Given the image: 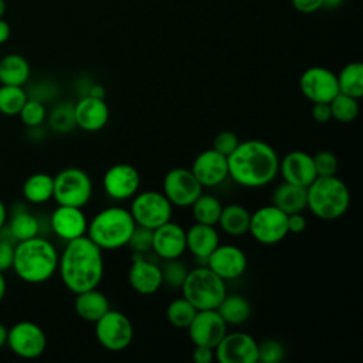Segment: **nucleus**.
I'll return each instance as SVG.
<instances>
[{"mask_svg": "<svg viewBox=\"0 0 363 363\" xmlns=\"http://www.w3.org/2000/svg\"><path fill=\"white\" fill-rule=\"evenodd\" d=\"M104 269L102 250L86 235L67 241L58 257L60 278L74 294L98 288L104 278Z\"/></svg>", "mask_w": 363, "mask_h": 363, "instance_id": "obj_1", "label": "nucleus"}, {"mask_svg": "<svg viewBox=\"0 0 363 363\" xmlns=\"http://www.w3.org/2000/svg\"><path fill=\"white\" fill-rule=\"evenodd\" d=\"M228 177L247 189L268 186L278 174L279 156L275 149L262 140L250 139L238 143L227 156Z\"/></svg>", "mask_w": 363, "mask_h": 363, "instance_id": "obj_2", "label": "nucleus"}, {"mask_svg": "<svg viewBox=\"0 0 363 363\" xmlns=\"http://www.w3.org/2000/svg\"><path fill=\"white\" fill-rule=\"evenodd\" d=\"M58 257L60 254L50 240L35 235L14 245L11 268L21 281L43 284L57 272Z\"/></svg>", "mask_w": 363, "mask_h": 363, "instance_id": "obj_3", "label": "nucleus"}, {"mask_svg": "<svg viewBox=\"0 0 363 363\" xmlns=\"http://www.w3.org/2000/svg\"><path fill=\"white\" fill-rule=\"evenodd\" d=\"M136 224L129 208L121 206L105 207L88 221L86 237L104 250H119L128 245V241Z\"/></svg>", "mask_w": 363, "mask_h": 363, "instance_id": "obj_4", "label": "nucleus"}, {"mask_svg": "<svg viewBox=\"0 0 363 363\" xmlns=\"http://www.w3.org/2000/svg\"><path fill=\"white\" fill-rule=\"evenodd\" d=\"M349 206V187L336 174L318 176L306 187V208L320 220H337L347 211Z\"/></svg>", "mask_w": 363, "mask_h": 363, "instance_id": "obj_5", "label": "nucleus"}, {"mask_svg": "<svg viewBox=\"0 0 363 363\" xmlns=\"http://www.w3.org/2000/svg\"><path fill=\"white\" fill-rule=\"evenodd\" d=\"M180 288L183 296L197 311L216 309L227 294L225 281L207 265H200L187 271Z\"/></svg>", "mask_w": 363, "mask_h": 363, "instance_id": "obj_6", "label": "nucleus"}, {"mask_svg": "<svg viewBox=\"0 0 363 363\" xmlns=\"http://www.w3.org/2000/svg\"><path fill=\"white\" fill-rule=\"evenodd\" d=\"M129 211L136 225L155 230L172 220L173 206L162 191L143 190L132 197Z\"/></svg>", "mask_w": 363, "mask_h": 363, "instance_id": "obj_7", "label": "nucleus"}, {"mask_svg": "<svg viewBox=\"0 0 363 363\" xmlns=\"http://www.w3.org/2000/svg\"><path fill=\"white\" fill-rule=\"evenodd\" d=\"M92 180L79 167H65L54 176L52 199L57 204L85 207L92 197Z\"/></svg>", "mask_w": 363, "mask_h": 363, "instance_id": "obj_8", "label": "nucleus"}, {"mask_svg": "<svg viewBox=\"0 0 363 363\" xmlns=\"http://www.w3.org/2000/svg\"><path fill=\"white\" fill-rule=\"evenodd\" d=\"M286 218L288 214H285L274 204L262 206L257 208L254 213H251L248 233L259 244H278L289 234Z\"/></svg>", "mask_w": 363, "mask_h": 363, "instance_id": "obj_9", "label": "nucleus"}, {"mask_svg": "<svg viewBox=\"0 0 363 363\" xmlns=\"http://www.w3.org/2000/svg\"><path fill=\"white\" fill-rule=\"evenodd\" d=\"M95 337L106 350H125L133 339L132 322L123 312L109 309L95 322Z\"/></svg>", "mask_w": 363, "mask_h": 363, "instance_id": "obj_10", "label": "nucleus"}, {"mask_svg": "<svg viewBox=\"0 0 363 363\" xmlns=\"http://www.w3.org/2000/svg\"><path fill=\"white\" fill-rule=\"evenodd\" d=\"M6 345L21 359H35L45 352L47 336L40 325L31 320H20L9 328Z\"/></svg>", "mask_w": 363, "mask_h": 363, "instance_id": "obj_11", "label": "nucleus"}, {"mask_svg": "<svg viewBox=\"0 0 363 363\" xmlns=\"http://www.w3.org/2000/svg\"><path fill=\"white\" fill-rule=\"evenodd\" d=\"M162 193L173 207L186 208L203 193V187L190 169L174 167L164 174Z\"/></svg>", "mask_w": 363, "mask_h": 363, "instance_id": "obj_12", "label": "nucleus"}, {"mask_svg": "<svg viewBox=\"0 0 363 363\" xmlns=\"http://www.w3.org/2000/svg\"><path fill=\"white\" fill-rule=\"evenodd\" d=\"M220 363H257L258 342L245 332H227L214 347Z\"/></svg>", "mask_w": 363, "mask_h": 363, "instance_id": "obj_13", "label": "nucleus"}, {"mask_svg": "<svg viewBox=\"0 0 363 363\" xmlns=\"http://www.w3.org/2000/svg\"><path fill=\"white\" fill-rule=\"evenodd\" d=\"M102 186L109 199L115 201L129 200L139 191V170L129 163H115L104 173Z\"/></svg>", "mask_w": 363, "mask_h": 363, "instance_id": "obj_14", "label": "nucleus"}, {"mask_svg": "<svg viewBox=\"0 0 363 363\" xmlns=\"http://www.w3.org/2000/svg\"><path fill=\"white\" fill-rule=\"evenodd\" d=\"M299 89L312 104H329L339 94L336 74L325 67L306 68L299 78Z\"/></svg>", "mask_w": 363, "mask_h": 363, "instance_id": "obj_15", "label": "nucleus"}, {"mask_svg": "<svg viewBox=\"0 0 363 363\" xmlns=\"http://www.w3.org/2000/svg\"><path fill=\"white\" fill-rule=\"evenodd\" d=\"M227 323L216 309L197 311L190 325L186 328L194 346L216 347L227 333Z\"/></svg>", "mask_w": 363, "mask_h": 363, "instance_id": "obj_16", "label": "nucleus"}, {"mask_svg": "<svg viewBox=\"0 0 363 363\" xmlns=\"http://www.w3.org/2000/svg\"><path fill=\"white\" fill-rule=\"evenodd\" d=\"M206 265L224 281L240 278L248 265L245 252L234 244H218L207 257Z\"/></svg>", "mask_w": 363, "mask_h": 363, "instance_id": "obj_17", "label": "nucleus"}, {"mask_svg": "<svg viewBox=\"0 0 363 363\" xmlns=\"http://www.w3.org/2000/svg\"><path fill=\"white\" fill-rule=\"evenodd\" d=\"M152 251L163 261L179 259L186 252V230L172 220L152 231Z\"/></svg>", "mask_w": 363, "mask_h": 363, "instance_id": "obj_18", "label": "nucleus"}, {"mask_svg": "<svg viewBox=\"0 0 363 363\" xmlns=\"http://www.w3.org/2000/svg\"><path fill=\"white\" fill-rule=\"evenodd\" d=\"M190 170L201 187H217L228 177L227 157L213 147L203 150L193 160Z\"/></svg>", "mask_w": 363, "mask_h": 363, "instance_id": "obj_19", "label": "nucleus"}, {"mask_svg": "<svg viewBox=\"0 0 363 363\" xmlns=\"http://www.w3.org/2000/svg\"><path fill=\"white\" fill-rule=\"evenodd\" d=\"M52 233L62 241H71L86 234L88 220L82 207L58 204L50 216Z\"/></svg>", "mask_w": 363, "mask_h": 363, "instance_id": "obj_20", "label": "nucleus"}, {"mask_svg": "<svg viewBox=\"0 0 363 363\" xmlns=\"http://www.w3.org/2000/svg\"><path fill=\"white\" fill-rule=\"evenodd\" d=\"M128 281L135 292L140 295H152L163 285L162 267L155 261L136 254L128 271Z\"/></svg>", "mask_w": 363, "mask_h": 363, "instance_id": "obj_21", "label": "nucleus"}, {"mask_svg": "<svg viewBox=\"0 0 363 363\" xmlns=\"http://www.w3.org/2000/svg\"><path fill=\"white\" fill-rule=\"evenodd\" d=\"M278 173L284 182L302 187H308L318 177L312 155L303 150H292L279 159Z\"/></svg>", "mask_w": 363, "mask_h": 363, "instance_id": "obj_22", "label": "nucleus"}, {"mask_svg": "<svg viewBox=\"0 0 363 363\" xmlns=\"http://www.w3.org/2000/svg\"><path fill=\"white\" fill-rule=\"evenodd\" d=\"M75 125L85 132H98L109 121V108L104 98L82 96L74 104Z\"/></svg>", "mask_w": 363, "mask_h": 363, "instance_id": "obj_23", "label": "nucleus"}, {"mask_svg": "<svg viewBox=\"0 0 363 363\" xmlns=\"http://www.w3.org/2000/svg\"><path fill=\"white\" fill-rule=\"evenodd\" d=\"M220 244V234L216 225L194 223L186 230V251L194 258L204 261Z\"/></svg>", "mask_w": 363, "mask_h": 363, "instance_id": "obj_24", "label": "nucleus"}, {"mask_svg": "<svg viewBox=\"0 0 363 363\" xmlns=\"http://www.w3.org/2000/svg\"><path fill=\"white\" fill-rule=\"evenodd\" d=\"M75 295L74 309L77 315L86 322L95 323L106 311H109V301L98 288L86 289Z\"/></svg>", "mask_w": 363, "mask_h": 363, "instance_id": "obj_25", "label": "nucleus"}, {"mask_svg": "<svg viewBox=\"0 0 363 363\" xmlns=\"http://www.w3.org/2000/svg\"><path fill=\"white\" fill-rule=\"evenodd\" d=\"M271 204L285 214L302 213L306 208V187L282 182L274 189Z\"/></svg>", "mask_w": 363, "mask_h": 363, "instance_id": "obj_26", "label": "nucleus"}, {"mask_svg": "<svg viewBox=\"0 0 363 363\" xmlns=\"http://www.w3.org/2000/svg\"><path fill=\"white\" fill-rule=\"evenodd\" d=\"M23 197L31 204H43L52 199L54 193V176L38 172L30 174L21 187Z\"/></svg>", "mask_w": 363, "mask_h": 363, "instance_id": "obj_27", "label": "nucleus"}, {"mask_svg": "<svg viewBox=\"0 0 363 363\" xmlns=\"http://www.w3.org/2000/svg\"><path fill=\"white\" fill-rule=\"evenodd\" d=\"M31 74L28 61L20 54H7L0 60V84L23 86Z\"/></svg>", "mask_w": 363, "mask_h": 363, "instance_id": "obj_28", "label": "nucleus"}, {"mask_svg": "<svg viewBox=\"0 0 363 363\" xmlns=\"http://www.w3.org/2000/svg\"><path fill=\"white\" fill-rule=\"evenodd\" d=\"M251 213L241 204L223 206L217 225L228 235L238 237L248 233Z\"/></svg>", "mask_w": 363, "mask_h": 363, "instance_id": "obj_29", "label": "nucleus"}, {"mask_svg": "<svg viewBox=\"0 0 363 363\" xmlns=\"http://www.w3.org/2000/svg\"><path fill=\"white\" fill-rule=\"evenodd\" d=\"M216 311L227 325H241L248 320L251 315V305L242 295L225 294Z\"/></svg>", "mask_w": 363, "mask_h": 363, "instance_id": "obj_30", "label": "nucleus"}, {"mask_svg": "<svg viewBox=\"0 0 363 363\" xmlns=\"http://www.w3.org/2000/svg\"><path fill=\"white\" fill-rule=\"evenodd\" d=\"M339 92L360 99L363 96V65L359 61L346 64L336 75Z\"/></svg>", "mask_w": 363, "mask_h": 363, "instance_id": "obj_31", "label": "nucleus"}, {"mask_svg": "<svg viewBox=\"0 0 363 363\" xmlns=\"http://www.w3.org/2000/svg\"><path fill=\"white\" fill-rule=\"evenodd\" d=\"M190 208H191V214H193V218L196 223L217 225L223 204L220 203V200L216 196L201 193L193 201Z\"/></svg>", "mask_w": 363, "mask_h": 363, "instance_id": "obj_32", "label": "nucleus"}, {"mask_svg": "<svg viewBox=\"0 0 363 363\" xmlns=\"http://www.w3.org/2000/svg\"><path fill=\"white\" fill-rule=\"evenodd\" d=\"M7 230L16 242L24 241L40 234V221L34 214L20 210L11 216Z\"/></svg>", "mask_w": 363, "mask_h": 363, "instance_id": "obj_33", "label": "nucleus"}, {"mask_svg": "<svg viewBox=\"0 0 363 363\" xmlns=\"http://www.w3.org/2000/svg\"><path fill=\"white\" fill-rule=\"evenodd\" d=\"M28 99V94L18 85L0 86V113L6 116H17Z\"/></svg>", "mask_w": 363, "mask_h": 363, "instance_id": "obj_34", "label": "nucleus"}, {"mask_svg": "<svg viewBox=\"0 0 363 363\" xmlns=\"http://www.w3.org/2000/svg\"><path fill=\"white\" fill-rule=\"evenodd\" d=\"M197 309L184 298L172 301L166 308V318L169 323L177 329H186L193 320Z\"/></svg>", "mask_w": 363, "mask_h": 363, "instance_id": "obj_35", "label": "nucleus"}, {"mask_svg": "<svg viewBox=\"0 0 363 363\" xmlns=\"http://www.w3.org/2000/svg\"><path fill=\"white\" fill-rule=\"evenodd\" d=\"M330 113L332 119L340 122V123H349L354 121L359 115V99L345 95L339 92L330 102Z\"/></svg>", "mask_w": 363, "mask_h": 363, "instance_id": "obj_36", "label": "nucleus"}, {"mask_svg": "<svg viewBox=\"0 0 363 363\" xmlns=\"http://www.w3.org/2000/svg\"><path fill=\"white\" fill-rule=\"evenodd\" d=\"M47 118L50 128L58 133L69 132L77 126L74 116V105L68 102L54 106L52 111L47 113Z\"/></svg>", "mask_w": 363, "mask_h": 363, "instance_id": "obj_37", "label": "nucleus"}, {"mask_svg": "<svg viewBox=\"0 0 363 363\" xmlns=\"http://www.w3.org/2000/svg\"><path fill=\"white\" fill-rule=\"evenodd\" d=\"M18 116L27 128H38L47 119V109L43 101L28 98L23 105Z\"/></svg>", "mask_w": 363, "mask_h": 363, "instance_id": "obj_38", "label": "nucleus"}, {"mask_svg": "<svg viewBox=\"0 0 363 363\" xmlns=\"http://www.w3.org/2000/svg\"><path fill=\"white\" fill-rule=\"evenodd\" d=\"M285 357V347L279 340L265 339L258 342V362L279 363Z\"/></svg>", "mask_w": 363, "mask_h": 363, "instance_id": "obj_39", "label": "nucleus"}, {"mask_svg": "<svg viewBox=\"0 0 363 363\" xmlns=\"http://www.w3.org/2000/svg\"><path fill=\"white\" fill-rule=\"evenodd\" d=\"M187 268L184 264L179 262V259H170L166 261L164 267H162V275H163V284H167L173 288H180L186 275Z\"/></svg>", "mask_w": 363, "mask_h": 363, "instance_id": "obj_40", "label": "nucleus"}, {"mask_svg": "<svg viewBox=\"0 0 363 363\" xmlns=\"http://www.w3.org/2000/svg\"><path fill=\"white\" fill-rule=\"evenodd\" d=\"M318 176H333L337 172V157L329 150H320L312 156Z\"/></svg>", "mask_w": 363, "mask_h": 363, "instance_id": "obj_41", "label": "nucleus"}, {"mask_svg": "<svg viewBox=\"0 0 363 363\" xmlns=\"http://www.w3.org/2000/svg\"><path fill=\"white\" fill-rule=\"evenodd\" d=\"M152 231L153 230L136 225L128 241V247L136 254H143L152 250Z\"/></svg>", "mask_w": 363, "mask_h": 363, "instance_id": "obj_42", "label": "nucleus"}, {"mask_svg": "<svg viewBox=\"0 0 363 363\" xmlns=\"http://www.w3.org/2000/svg\"><path fill=\"white\" fill-rule=\"evenodd\" d=\"M238 143H240V139L235 132L221 130L220 133L216 135V138L213 140V149L227 157L234 152V149L238 146Z\"/></svg>", "mask_w": 363, "mask_h": 363, "instance_id": "obj_43", "label": "nucleus"}, {"mask_svg": "<svg viewBox=\"0 0 363 363\" xmlns=\"http://www.w3.org/2000/svg\"><path fill=\"white\" fill-rule=\"evenodd\" d=\"M14 244L9 240H0V271L6 272L13 267Z\"/></svg>", "mask_w": 363, "mask_h": 363, "instance_id": "obj_44", "label": "nucleus"}, {"mask_svg": "<svg viewBox=\"0 0 363 363\" xmlns=\"http://www.w3.org/2000/svg\"><path fill=\"white\" fill-rule=\"evenodd\" d=\"M291 4L299 13L311 14L323 7V0H291Z\"/></svg>", "mask_w": 363, "mask_h": 363, "instance_id": "obj_45", "label": "nucleus"}, {"mask_svg": "<svg viewBox=\"0 0 363 363\" xmlns=\"http://www.w3.org/2000/svg\"><path fill=\"white\" fill-rule=\"evenodd\" d=\"M312 118L318 123H326L332 119L330 106L328 102H315L312 105Z\"/></svg>", "mask_w": 363, "mask_h": 363, "instance_id": "obj_46", "label": "nucleus"}, {"mask_svg": "<svg viewBox=\"0 0 363 363\" xmlns=\"http://www.w3.org/2000/svg\"><path fill=\"white\" fill-rule=\"evenodd\" d=\"M306 218L302 213H294V214H288L286 218V225H288V233L291 234H299L306 228Z\"/></svg>", "mask_w": 363, "mask_h": 363, "instance_id": "obj_47", "label": "nucleus"}, {"mask_svg": "<svg viewBox=\"0 0 363 363\" xmlns=\"http://www.w3.org/2000/svg\"><path fill=\"white\" fill-rule=\"evenodd\" d=\"M191 356L196 363H210L214 359V349L207 346H194Z\"/></svg>", "mask_w": 363, "mask_h": 363, "instance_id": "obj_48", "label": "nucleus"}, {"mask_svg": "<svg viewBox=\"0 0 363 363\" xmlns=\"http://www.w3.org/2000/svg\"><path fill=\"white\" fill-rule=\"evenodd\" d=\"M11 35V28H10V24L3 18H0V45L4 44Z\"/></svg>", "mask_w": 363, "mask_h": 363, "instance_id": "obj_49", "label": "nucleus"}, {"mask_svg": "<svg viewBox=\"0 0 363 363\" xmlns=\"http://www.w3.org/2000/svg\"><path fill=\"white\" fill-rule=\"evenodd\" d=\"M6 221H7V207L3 203V200L0 199V231L4 228Z\"/></svg>", "mask_w": 363, "mask_h": 363, "instance_id": "obj_50", "label": "nucleus"}, {"mask_svg": "<svg viewBox=\"0 0 363 363\" xmlns=\"http://www.w3.org/2000/svg\"><path fill=\"white\" fill-rule=\"evenodd\" d=\"M88 95L95 96V98H104L105 96V89L101 85H94V86H91Z\"/></svg>", "mask_w": 363, "mask_h": 363, "instance_id": "obj_51", "label": "nucleus"}, {"mask_svg": "<svg viewBox=\"0 0 363 363\" xmlns=\"http://www.w3.org/2000/svg\"><path fill=\"white\" fill-rule=\"evenodd\" d=\"M6 291H7L6 277H4V272L0 271V302L3 301V298H4V295H6Z\"/></svg>", "mask_w": 363, "mask_h": 363, "instance_id": "obj_52", "label": "nucleus"}, {"mask_svg": "<svg viewBox=\"0 0 363 363\" xmlns=\"http://www.w3.org/2000/svg\"><path fill=\"white\" fill-rule=\"evenodd\" d=\"M7 330H9V328H6L3 323H0V349L7 342Z\"/></svg>", "mask_w": 363, "mask_h": 363, "instance_id": "obj_53", "label": "nucleus"}, {"mask_svg": "<svg viewBox=\"0 0 363 363\" xmlns=\"http://www.w3.org/2000/svg\"><path fill=\"white\" fill-rule=\"evenodd\" d=\"M343 3V0H323V7H330L335 9L337 6H340Z\"/></svg>", "mask_w": 363, "mask_h": 363, "instance_id": "obj_54", "label": "nucleus"}, {"mask_svg": "<svg viewBox=\"0 0 363 363\" xmlns=\"http://www.w3.org/2000/svg\"><path fill=\"white\" fill-rule=\"evenodd\" d=\"M6 9H7V3H6V0H0V18H3V17H4V14H6Z\"/></svg>", "mask_w": 363, "mask_h": 363, "instance_id": "obj_55", "label": "nucleus"}]
</instances>
